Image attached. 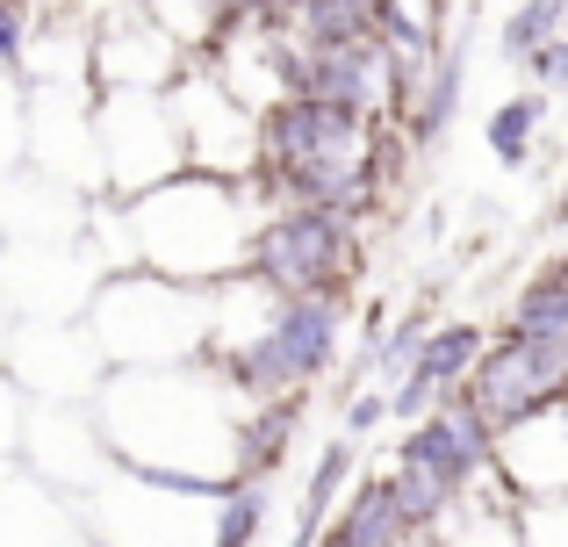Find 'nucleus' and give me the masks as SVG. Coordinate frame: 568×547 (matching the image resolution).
Instances as JSON below:
<instances>
[{
  "label": "nucleus",
  "mask_w": 568,
  "mask_h": 547,
  "mask_svg": "<svg viewBox=\"0 0 568 547\" xmlns=\"http://www.w3.org/2000/svg\"><path fill=\"white\" fill-rule=\"evenodd\" d=\"M497 476L511 483V497H526V505L568 497V404H555V411H540V418H526V425L504 433Z\"/></svg>",
  "instance_id": "obj_5"
},
{
  "label": "nucleus",
  "mask_w": 568,
  "mask_h": 547,
  "mask_svg": "<svg viewBox=\"0 0 568 547\" xmlns=\"http://www.w3.org/2000/svg\"><path fill=\"white\" fill-rule=\"evenodd\" d=\"M382 418H396L388 389H346V439H367Z\"/></svg>",
  "instance_id": "obj_12"
},
{
  "label": "nucleus",
  "mask_w": 568,
  "mask_h": 547,
  "mask_svg": "<svg viewBox=\"0 0 568 547\" xmlns=\"http://www.w3.org/2000/svg\"><path fill=\"white\" fill-rule=\"evenodd\" d=\"M468 396L497 433H511V425L568 404V338H518V332L489 338Z\"/></svg>",
  "instance_id": "obj_3"
},
{
  "label": "nucleus",
  "mask_w": 568,
  "mask_h": 547,
  "mask_svg": "<svg viewBox=\"0 0 568 547\" xmlns=\"http://www.w3.org/2000/svg\"><path fill=\"white\" fill-rule=\"evenodd\" d=\"M540 123H547V87L497 101V109L483 115V144H489V159H497V166H526V159H532V138H540Z\"/></svg>",
  "instance_id": "obj_8"
},
{
  "label": "nucleus",
  "mask_w": 568,
  "mask_h": 547,
  "mask_svg": "<svg viewBox=\"0 0 568 547\" xmlns=\"http://www.w3.org/2000/svg\"><path fill=\"white\" fill-rule=\"evenodd\" d=\"M497 447H504V433L475 411V396L468 389H454L432 418H417V425H403V439H396V462L403 468H425V476H439L446 490L468 505L475 490H483L489 476H497Z\"/></svg>",
  "instance_id": "obj_4"
},
{
  "label": "nucleus",
  "mask_w": 568,
  "mask_h": 547,
  "mask_svg": "<svg viewBox=\"0 0 568 547\" xmlns=\"http://www.w3.org/2000/svg\"><path fill=\"white\" fill-rule=\"evenodd\" d=\"M460 87H468V37H446L439 43V58H432V80H425V94L410 101V115H403V144H439L446 138V123H454V109H460Z\"/></svg>",
  "instance_id": "obj_6"
},
{
  "label": "nucleus",
  "mask_w": 568,
  "mask_h": 547,
  "mask_svg": "<svg viewBox=\"0 0 568 547\" xmlns=\"http://www.w3.org/2000/svg\"><path fill=\"white\" fill-rule=\"evenodd\" d=\"M555 267H561V274H568V253H561V260H555Z\"/></svg>",
  "instance_id": "obj_15"
},
{
  "label": "nucleus",
  "mask_w": 568,
  "mask_h": 547,
  "mask_svg": "<svg viewBox=\"0 0 568 547\" xmlns=\"http://www.w3.org/2000/svg\"><path fill=\"white\" fill-rule=\"evenodd\" d=\"M346 303L353 295H274L260 332H245L237 346H209V361L252 404H295L310 382L332 375L338 338H346Z\"/></svg>",
  "instance_id": "obj_1"
},
{
  "label": "nucleus",
  "mask_w": 568,
  "mask_h": 547,
  "mask_svg": "<svg viewBox=\"0 0 568 547\" xmlns=\"http://www.w3.org/2000/svg\"><path fill=\"white\" fill-rule=\"evenodd\" d=\"M555 37H568V0H518V8L504 14L497 51L511 58V65H532Z\"/></svg>",
  "instance_id": "obj_10"
},
{
  "label": "nucleus",
  "mask_w": 568,
  "mask_h": 547,
  "mask_svg": "<svg viewBox=\"0 0 568 547\" xmlns=\"http://www.w3.org/2000/svg\"><path fill=\"white\" fill-rule=\"evenodd\" d=\"M410 540H417V526H410V511L396 505L388 476L367 483V490L346 505V519L324 534V547H410Z\"/></svg>",
  "instance_id": "obj_7"
},
{
  "label": "nucleus",
  "mask_w": 568,
  "mask_h": 547,
  "mask_svg": "<svg viewBox=\"0 0 568 547\" xmlns=\"http://www.w3.org/2000/svg\"><path fill=\"white\" fill-rule=\"evenodd\" d=\"M532 80H540V87H568V37H555L540 58H532Z\"/></svg>",
  "instance_id": "obj_13"
},
{
  "label": "nucleus",
  "mask_w": 568,
  "mask_h": 547,
  "mask_svg": "<svg viewBox=\"0 0 568 547\" xmlns=\"http://www.w3.org/2000/svg\"><path fill=\"white\" fill-rule=\"evenodd\" d=\"M353 454H361V439H332L324 447V462H317V476H310V526L332 511V497H338V483L353 476Z\"/></svg>",
  "instance_id": "obj_11"
},
{
  "label": "nucleus",
  "mask_w": 568,
  "mask_h": 547,
  "mask_svg": "<svg viewBox=\"0 0 568 547\" xmlns=\"http://www.w3.org/2000/svg\"><path fill=\"white\" fill-rule=\"evenodd\" d=\"M504 332H518V338H568V274L561 267L532 274L526 288L511 295V324H504Z\"/></svg>",
  "instance_id": "obj_9"
},
{
  "label": "nucleus",
  "mask_w": 568,
  "mask_h": 547,
  "mask_svg": "<svg viewBox=\"0 0 568 547\" xmlns=\"http://www.w3.org/2000/svg\"><path fill=\"white\" fill-rule=\"evenodd\" d=\"M361 274V239H353V210H317V202H281L260 216L245 281L266 295H353Z\"/></svg>",
  "instance_id": "obj_2"
},
{
  "label": "nucleus",
  "mask_w": 568,
  "mask_h": 547,
  "mask_svg": "<svg viewBox=\"0 0 568 547\" xmlns=\"http://www.w3.org/2000/svg\"><path fill=\"white\" fill-rule=\"evenodd\" d=\"M425 8H432V14H439V22H446V8H454V0H425Z\"/></svg>",
  "instance_id": "obj_14"
}]
</instances>
